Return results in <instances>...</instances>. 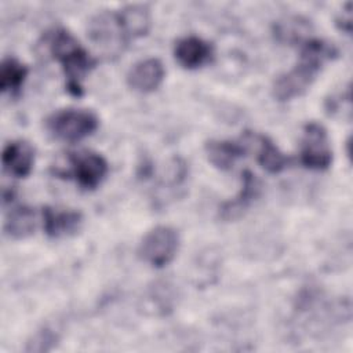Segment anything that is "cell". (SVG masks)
I'll use <instances>...</instances> for the list:
<instances>
[{"instance_id":"obj_1","label":"cell","mask_w":353,"mask_h":353,"mask_svg":"<svg viewBox=\"0 0 353 353\" xmlns=\"http://www.w3.org/2000/svg\"><path fill=\"white\" fill-rule=\"evenodd\" d=\"M338 50L332 43L321 39H306L302 43L298 63L273 84V97L285 102L302 95L316 80L321 68L336 58Z\"/></svg>"},{"instance_id":"obj_2","label":"cell","mask_w":353,"mask_h":353,"mask_svg":"<svg viewBox=\"0 0 353 353\" xmlns=\"http://www.w3.org/2000/svg\"><path fill=\"white\" fill-rule=\"evenodd\" d=\"M48 48L51 55L62 66L68 91L74 97H80L83 94L81 81L97 65V61L77 41V39L63 28H58L50 33Z\"/></svg>"},{"instance_id":"obj_3","label":"cell","mask_w":353,"mask_h":353,"mask_svg":"<svg viewBox=\"0 0 353 353\" xmlns=\"http://www.w3.org/2000/svg\"><path fill=\"white\" fill-rule=\"evenodd\" d=\"M99 125L98 116L88 109H62L52 113L46 127L48 132L65 142L81 141L97 131Z\"/></svg>"},{"instance_id":"obj_4","label":"cell","mask_w":353,"mask_h":353,"mask_svg":"<svg viewBox=\"0 0 353 353\" xmlns=\"http://www.w3.org/2000/svg\"><path fill=\"white\" fill-rule=\"evenodd\" d=\"M68 167L57 168L55 174L63 178H73L83 189L92 190L106 178L109 165L103 156L90 150L70 152L66 156Z\"/></svg>"},{"instance_id":"obj_5","label":"cell","mask_w":353,"mask_h":353,"mask_svg":"<svg viewBox=\"0 0 353 353\" xmlns=\"http://www.w3.org/2000/svg\"><path fill=\"white\" fill-rule=\"evenodd\" d=\"M179 248V234L171 226H156L142 239L138 254L143 262L152 268L167 266L176 255Z\"/></svg>"},{"instance_id":"obj_6","label":"cell","mask_w":353,"mask_h":353,"mask_svg":"<svg viewBox=\"0 0 353 353\" xmlns=\"http://www.w3.org/2000/svg\"><path fill=\"white\" fill-rule=\"evenodd\" d=\"M88 34L95 47L105 55H119L128 44L117 11H105L95 15L88 25Z\"/></svg>"},{"instance_id":"obj_7","label":"cell","mask_w":353,"mask_h":353,"mask_svg":"<svg viewBox=\"0 0 353 353\" xmlns=\"http://www.w3.org/2000/svg\"><path fill=\"white\" fill-rule=\"evenodd\" d=\"M301 163L314 171L327 170L332 163V149L327 130L316 121L303 127L301 143Z\"/></svg>"},{"instance_id":"obj_8","label":"cell","mask_w":353,"mask_h":353,"mask_svg":"<svg viewBox=\"0 0 353 353\" xmlns=\"http://www.w3.org/2000/svg\"><path fill=\"white\" fill-rule=\"evenodd\" d=\"M165 69L159 58H146L137 62L127 74L128 85L138 92L148 94L160 87Z\"/></svg>"},{"instance_id":"obj_9","label":"cell","mask_w":353,"mask_h":353,"mask_svg":"<svg viewBox=\"0 0 353 353\" xmlns=\"http://www.w3.org/2000/svg\"><path fill=\"white\" fill-rule=\"evenodd\" d=\"M214 48L211 43L197 36H185L174 46V57L185 69H197L211 61Z\"/></svg>"},{"instance_id":"obj_10","label":"cell","mask_w":353,"mask_h":353,"mask_svg":"<svg viewBox=\"0 0 353 353\" xmlns=\"http://www.w3.org/2000/svg\"><path fill=\"white\" fill-rule=\"evenodd\" d=\"M259 190L261 183L256 176L250 170L243 171L240 192L232 200L222 203V205L219 207V216L223 221H233L240 218L258 197Z\"/></svg>"},{"instance_id":"obj_11","label":"cell","mask_w":353,"mask_h":353,"mask_svg":"<svg viewBox=\"0 0 353 353\" xmlns=\"http://www.w3.org/2000/svg\"><path fill=\"white\" fill-rule=\"evenodd\" d=\"M41 216L44 232L52 239L73 234L80 229L83 223L81 212L72 210H57L52 207H44L41 211Z\"/></svg>"},{"instance_id":"obj_12","label":"cell","mask_w":353,"mask_h":353,"mask_svg":"<svg viewBox=\"0 0 353 353\" xmlns=\"http://www.w3.org/2000/svg\"><path fill=\"white\" fill-rule=\"evenodd\" d=\"M1 164L8 174L17 178H25L33 168L34 150L25 141L8 142L3 149Z\"/></svg>"},{"instance_id":"obj_13","label":"cell","mask_w":353,"mask_h":353,"mask_svg":"<svg viewBox=\"0 0 353 353\" xmlns=\"http://www.w3.org/2000/svg\"><path fill=\"white\" fill-rule=\"evenodd\" d=\"M208 161L218 170H230L245 154V148L234 141L211 139L204 146Z\"/></svg>"},{"instance_id":"obj_14","label":"cell","mask_w":353,"mask_h":353,"mask_svg":"<svg viewBox=\"0 0 353 353\" xmlns=\"http://www.w3.org/2000/svg\"><path fill=\"white\" fill-rule=\"evenodd\" d=\"M117 15L130 40L148 34L152 25V18H150L149 8L146 6H142V4L125 6L117 11Z\"/></svg>"},{"instance_id":"obj_15","label":"cell","mask_w":353,"mask_h":353,"mask_svg":"<svg viewBox=\"0 0 353 353\" xmlns=\"http://www.w3.org/2000/svg\"><path fill=\"white\" fill-rule=\"evenodd\" d=\"M28 66L14 57L4 58L0 66V91L17 97L28 77Z\"/></svg>"},{"instance_id":"obj_16","label":"cell","mask_w":353,"mask_h":353,"mask_svg":"<svg viewBox=\"0 0 353 353\" xmlns=\"http://www.w3.org/2000/svg\"><path fill=\"white\" fill-rule=\"evenodd\" d=\"M36 228V215L30 207H17L8 214L4 230L10 237L25 239L33 233Z\"/></svg>"},{"instance_id":"obj_17","label":"cell","mask_w":353,"mask_h":353,"mask_svg":"<svg viewBox=\"0 0 353 353\" xmlns=\"http://www.w3.org/2000/svg\"><path fill=\"white\" fill-rule=\"evenodd\" d=\"M259 150H258V163L270 174H279L290 164V157L285 156L274 142L266 135L258 137Z\"/></svg>"},{"instance_id":"obj_18","label":"cell","mask_w":353,"mask_h":353,"mask_svg":"<svg viewBox=\"0 0 353 353\" xmlns=\"http://www.w3.org/2000/svg\"><path fill=\"white\" fill-rule=\"evenodd\" d=\"M58 336L57 334H54L51 330H41L37 334H34L32 342H29L28 346V352H47L50 349L54 347V345L57 343Z\"/></svg>"}]
</instances>
